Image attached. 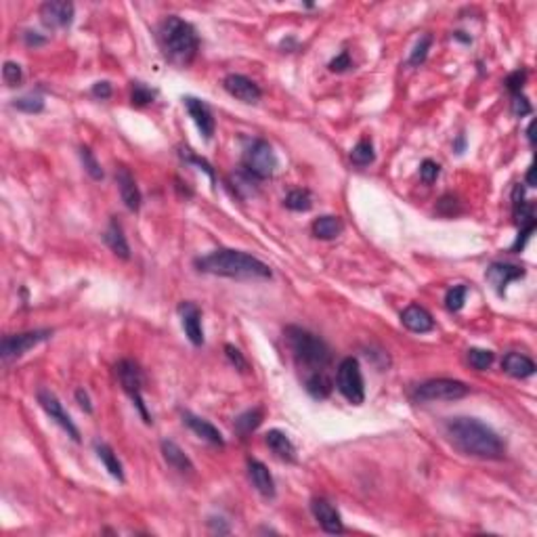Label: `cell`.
Masks as SVG:
<instances>
[{"instance_id": "47", "label": "cell", "mask_w": 537, "mask_h": 537, "mask_svg": "<svg viewBox=\"0 0 537 537\" xmlns=\"http://www.w3.org/2000/svg\"><path fill=\"white\" fill-rule=\"evenodd\" d=\"M210 527H212V531H217V533H229V527L223 525V519H212V521H210Z\"/></svg>"}, {"instance_id": "7", "label": "cell", "mask_w": 537, "mask_h": 537, "mask_svg": "<svg viewBox=\"0 0 537 537\" xmlns=\"http://www.w3.org/2000/svg\"><path fill=\"white\" fill-rule=\"evenodd\" d=\"M275 168H277V156L265 139H254L244 149V172H248L257 181H265L268 177H273Z\"/></svg>"}, {"instance_id": "23", "label": "cell", "mask_w": 537, "mask_h": 537, "mask_svg": "<svg viewBox=\"0 0 537 537\" xmlns=\"http://www.w3.org/2000/svg\"><path fill=\"white\" fill-rule=\"evenodd\" d=\"M267 445L268 449L279 458V460H283V462H290V464H294L296 462V447H294V443L290 441V437L285 435V433H281V430H268L267 433Z\"/></svg>"}, {"instance_id": "40", "label": "cell", "mask_w": 537, "mask_h": 537, "mask_svg": "<svg viewBox=\"0 0 537 537\" xmlns=\"http://www.w3.org/2000/svg\"><path fill=\"white\" fill-rule=\"evenodd\" d=\"M525 80H527V72L525 69H517L512 74H508L506 78V88L512 93V95H519L525 86Z\"/></svg>"}, {"instance_id": "48", "label": "cell", "mask_w": 537, "mask_h": 537, "mask_svg": "<svg viewBox=\"0 0 537 537\" xmlns=\"http://www.w3.org/2000/svg\"><path fill=\"white\" fill-rule=\"evenodd\" d=\"M464 147H466V137H464V135H460V137L456 139V143H454V149H456V154H462V151H464Z\"/></svg>"}, {"instance_id": "41", "label": "cell", "mask_w": 537, "mask_h": 537, "mask_svg": "<svg viewBox=\"0 0 537 537\" xmlns=\"http://www.w3.org/2000/svg\"><path fill=\"white\" fill-rule=\"evenodd\" d=\"M531 111H533V107H531L529 99H527L523 93H519V95H512V114H515L517 118L529 116Z\"/></svg>"}, {"instance_id": "16", "label": "cell", "mask_w": 537, "mask_h": 537, "mask_svg": "<svg viewBox=\"0 0 537 537\" xmlns=\"http://www.w3.org/2000/svg\"><path fill=\"white\" fill-rule=\"evenodd\" d=\"M116 183H118V189H120V198L124 202V206L130 210V212H139L141 208V191L135 183V177L128 172V168L120 166L118 172H116Z\"/></svg>"}, {"instance_id": "9", "label": "cell", "mask_w": 537, "mask_h": 537, "mask_svg": "<svg viewBox=\"0 0 537 537\" xmlns=\"http://www.w3.org/2000/svg\"><path fill=\"white\" fill-rule=\"evenodd\" d=\"M53 336V329H32V332H21V334H11L2 338L0 344V355L4 361H13L23 357L27 351H32L36 344L44 342L46 338Z\"/></svg>"}, {"instance_id": "4", "label": "cell", "mask_w": 537, "mask_h": 537, "mask_svg": "<svg viewBox=\"0 0 537 537\" xmlns=\"http://www.w3.org/2000/svg\"><path fill=\"white\" fill-rule=\"evenodd\" d=\"M285 340H287V346L296 359V363L300 367H304L308 374L325 372L329 367L332 353H329V346L319 336H315L308 329H302L298 325H287Z\"/></svg>"}, {"instance_id": "11", "label": "cell", "mask_w": 537, "mask_h": 537, "mask_svg": "<svg viewBox=\"0 0 537 537\" xmlns=\"http://www.w3.org/2000/svg\"><path fill=\"white\" fill-rule=\"evenodd\" d=\"M223 86L231 97H236L242 103H259L261 97H263L261 86L254 80H250L248 76H242V74H229L223 80Z\"/></svg>"}, {"instance_id": "24", "label": "cell", "mask_w": 537, "mask_h": 537, "mask_svg": "<svg viewBox=\"0 0 537 537\" xmlns=\"http://www.w3.org/2000/svg\"><path fill=\"white\" fill-rule=\"evenodd\" d=\"M103 242H105L107 248H109L116 257H120L122 261H128V259H130V246H128V242H126V238H124V231H122V227H120L118 221H111L109 227L103 231Z\"/></svg>"}, {"instance_id": "20", "label": "cell", "mask_w": 537, "mask_h": 537, "mask_svg": "<svg viewBox=\"0 0 537 537\" xmlns=\"http://www.w3.org/2000/svg\"><path fill=\"white\" fill-rule=\"evenodd\" d=\"M248 475H250V481L252 485L257 487V491L263 496V498H275V481L268 473V468L259 462V460H250L248 462Z\"/></svg>"}, {"instance_id": "45", "label": "cell", "mask_w": 537, "mask_h": 537, "mask_svg": "<svg viewBox=\"0 0 537 537\" xmlns=\"http://www.w3.org/2000/svg\"><path fill=\"white\" fill-rule=\"evenodd\" d=\"M23 40H25L27 46H40V44L46 42V36H40V34H36V32H25V34H23Z\"/></svg>"}, {"instance_id": "35", "label": "cell", "mask_w": 537, "mask_h": 537, "mask_svg": "<svg viewBox=\"0 0 537 537\" xmlns=\"http://www.w3.org/2000/svg\"><path fill=\"white\" fill-rule=\"evenodd\" d=\"M80 158H82L84 170L90 175V179H95V181H101V179H103V170H101V164L97 162L95 154H93L88 147H80Z\"/></svg>"}, {"instance_id": "5", "label": "cell", "mask_w": 537, "mask_h": 537, "mask_svg": "<svg viewBox=\"0 0 537 537\" xmlns=\"http://www.w3.org/2000/svg\"><path fill=\"white\" fill-rule=\"evenodd\" d=\"M470 393V386H466L460 380H449V378H437L422 382L416 386L412 393V399L416 403H433V401H456L462 399Z\"/></svg>"}, {"instance_id": "6", "label": "cell", "mask_w": 537, "mask_h": 537, "mask_svg": "<svg viewBox=\"0 0 537 537\" xmlns=\"http://www.w3.org/2000/svg\"><path fill=\"white\" fill-rule=\"evenodd\" d=\"M116 376H118L120 386L124 388V393L130 397V401L139 409L143 422L151 424V416H149L145 399H143V374H141V367L135 361H130V359H122V361L116 363Z\"/></svg>"}, {"instance_id": "28", "label": "cell", "mask_w": 537, "mask_h": 537, "mask_svg": "<svg viewBox=\"0 0 537 537\" xmlns=\"http://www.w3.org/2000/svg\"><path fill=\"white\" fill-rule=\"evenodd\" d=\"M263 422V409L261 407H254V409H248L244 412L238 420H236V430L238 435H242V439H246L250 433H254Z\"/></svg>"}, {"instance_id": "43", "label": "cell", "mask_w": 537, "mask_h": 537, "mask_svg": "<svg viewBox=\"0 0 537 537\" xmlns=\"http://www.w3.org/2000/svg\"><path fill=\"white\" fill-rule=\"evenodd\" d=\"M183 158H185L187 162H191V164L200 166V170H204V172L210 177V181L215 183V170H212V166H210L204 158H198V156H193V154H183Z\"/></svg>"}, {"instance_id": "31", "label": "cell", "mask_w": 537, "mask_h": 537, "mask_svg": "<svg viewBox=\"0 0 537 537\" xmlns=\"http://www.w3.org/2000/svg\"><path fill=\"white\" fill-rule=\"evenodd\" d=\"M430 44H433V36H430V34L422 36V38L418 40V44L414 46V50H412V55H409V61H407V63H409L412 67L422 65V63L426 61V57H428Z\"/></svg>"}, {"instance_id": "27", "label": "cell", "mask_w": 537, "mask_h": 537, "mask_svg": "<svg viewBox=\"0 0 537 537\" xmlns=\"http://www.w3.org/2000/svg\"><path fill=\"white\" fill-rule=\"evenodd\" d=\"M95 449H97L99 460H101L103 466L107 468V473H109L114 479H118L120 483H124V470H122V464H120L118 456L114 454V449H111L109 445H105V443H95Z\"/></svg>"}, {"instance_id": "25", "label": "cell", "mask_w": 537, "mask_h": 537, "mask_svg": "<svg viewBox=\"0 0 537 537\" xmlns=\"http://www.w3.org/2000/svg\"><path fill=\"white\" fill-rule=\"evenodd\" d=\"M342 231H344V225H342V221H340L338 217H329V215H327V217L315 219V223H313V233H315V238L325 240V242L336 240Z\"/></svg>"}, {"instance_id": "34", "label": "cell", "mask_w": 537, "mask_h": 537, "mask_svg": "<svg viewBox=\"0 0 537 537\" xmlns=\"http://www.w3.org/2000/svg\"><path fill=\"white\" fill-rule=\"evenodd\" d=\"M13 107L19 109V111H25V114H40L44 109V101L38 95H25V97L15 99Z\"/></svg>"}, {"instance_id": "32", "label": "cell", "mask_w": 537, "mask_h": 537, "mask_svg": "<svg viewBox=\"0 0 537 537\" xmlns=\"http://www.w3.org/2000/svg\"><path fill=\"white\" fill-rule=\"evenodd\" d=\"M156 99V90H151L149 86H145L143 82H132V93H130V103L137 107L149 105Z\"/></svg>"}, {"instance_id": "30", "label": "cell", "mask_w": 537, "mask_h": 537, "mask_svg": "<svg viewBox=\"0 0 537 537\" xmlns=\"http://www.w3.org/2000/svg\"><path fill=\"white\" fill-rule=\"evenodd\" d=\"M285 208L294 212H306L313 208V198L306 189H294L285 198Z\"/></svg>"}, {"instance_id": "10", "label": "cell", "mask_w": 537, "mask_h": 537, "mask_svg": "<svg viewBox=\"0 0 537 537\" xmlns=\"http://www.w3.org/2000/svg\"><path fill=\"white\" fill-rule=\"evenodd\" d=\"M36 397H38L40 407L46 412V416H48L50 420H55V422L78 443V441H80V430H78V426L74 424V420L69 418V414L63 409V405H61V401L57 399V395L50 393V390H46V388H40Z\"/></svg>"}, {"instance_id": "49", "label": "cell", "mask_w": 537, "mask_h": 537, "mask_svg": "<svg viewBox=\"0 0 537 537\" xmlns=\"http://www.w3.org/2000/svg\"><path fill=\"white\" fill-rule=\"evenodd\" d=\"M527 185H529V187L536 185V179H533V164L529 166V172H527Z\"/></svg>"}, {"instance_id": "29", "label": "cell", "mask_w": 537, "mask_h": 537, "mask_svg": "<svg viewBox=\"0 0 537 537\" xmlns=\"http://www.w3.org/2000/svg\"><path fill=\"white\" fill-rule=\"evenodd\" d=\"M376 160V154H374V143L369 141V139H361L355 147H353V151H351V162L355 164V166H369L372 162Z\"/></svg>"}, {"instance_id": "42", "label": "cell", "mask_w": 537, "mask_h": 537, "mask_svg": "<svg viewBox=\"0 0 537 537\" xmlns=\"http://www.w3.org/2000/svg\"><path fill=\"white\" fill-rule=\"evenodd\" d=\"M329 72H336V74H342V72H346V69H351L353 67V61H351V55H348V50H342L338 57H334L332 61H329Z\"/></svg>"}, {"instance_id": "46", "label": "cell", "mask_w": 537, "mask_h": 537, "mask_svg": "<svg viewBox=\"0 0 537 537\" xmlns=\"http://www.w3.org/2000/svg\"><path fill=\"white\" fill-rule=\"evenodd\" d=\"M76 401L80 403V407H82L86 414H90V412H93L90 399H88V395H86V390H84V388H78V390H76Z\"/></svg>"}, {"instance_id": "2", "label": "cell", "mask_w": 537, "mask_h": 537, "mask_svg": "<svg viewBox=\"0 0 537 537\" xmlns=\"http://www.w3.org/2000/svg\"><path fill=\"white\" fill-rule=\"evenodd\" d=\"M196 268L200 273L231 277V279H271V268L257 257L242 250H215L202 259H196Z\"/></svg>"}, {"instance_id": "38", "label": "cell", "mask_w": 537, "mask_h": 537, "mask_svg": "<svg viewBox=\"0 0 537 537\" xmlns=\"http://www.w3.org/2000/svg\"><path fill=\"white\" fill-rule=\"evenodd\" d=\"M441 175V166L437 164V162H433V160H424L422 164H420V179H422V183H426V185H433L435 181H437V177Z\"/></svg>"}, {"instance_id": "8", "label": "cell", "mask_w": 537, "mask_h": 537, "mask_svg": "<svg viewBox=\"0 0 537 537\" xmlns=\"http://www.w3.org/2000/svg\"><path fill=\"white\" fill-rule=\"evenodd\" d=\"M336 386L348 403L361 405L365 401L363 374H361V365L357 359H353V357L342 359V363L338 365V372H336Z\"/></svg>"}, {"instance_id": "21", "label": "cell", "mask_w": 537, "mask_h": 537, "mask_svg": "<svg viewBox=\"0 0 537 537\" xmlns=\"http://www.w3.org/2000/svg\"><path fill=\"white\" fill-rule=\"evenodd\" d=\"M160 447H162L164 460H166L168 466H172L175 470H179V473H183V475H191V473L196 470V468H193V462L189 460V456H187L175 441L164 439Z\"/></svg>"}, {"instance_id": "36", "label": "cell", "mask_w": 537, "mask_h": 537, "mask_svg": "<svg viewBox=\"0 0 537 537\" xmlns=\"http://www.w3.org/2000/svg\"><path fill=\"white\" fill-rule=\"evenodd\" d=\"M468 363H470L475 369L483 372V369H487V367L494 363V353H491V351H485V348H470V351H468Z\"/></svg>"}, {"instance_id": "15", "label": "cell", "mask_w": 537, "mask_h": 537, "mask_svg": "<svg viewBox=\"0 0 537 537\" xmlns=\"http://www.w3.org/2000/svg\"><path fill=\"white\" fill-rule=\"evenodd\" d=\"M183 101H185V107H187V111H189L191 120L196 122L198 130L202 132V137H204L206 141H210V139H212V135H215V128H217L210 107H208L204 101L196 99V97H185Z\"/></svg>"}, {"instance_id": "14", "label": "cell", "mask_w": 537, "mask_h": 537, "mask_svg": "<svg viewBox=\"0 0 537 537\" xmlns=\"http://www.w3.org/2000/svg\"><path fill=\"white\" fill-rule=\"evenodd\" d=\"M311 512H313L315 521L319 523V527H321L325 533H342V531H344L340 512H338L325 498H315V500H311Z\"/></svg>"}, {"instance_id": "37", "label": "cell", "mask_w": 537, "mask_h": 537, "mask_svg": "<svg viewBox=\"0 0 537 537\" xmlns=\"http://www.w3.org/2000/svg\"><path fill=\"white\" fill-rule=\"evenodd\" d=\"M2 78H4L6 86H11V88L19 86V84H21V80H23L21 65H19V63H15V61H6V63H4V67H2Z\"/></svg>"}, {"instance_id": "39", "label": "cell", "mask_w": 537, "mask_h": 537, "mask_svg": "<svg viewBox=\"0 0 537 537\" xmlns=\"http://www.w3.org/2000/svg\"><path fill=\"white\" fill-rule=\"evenodd\" d=\"M225 353H227V359L231 361V365H236V369H240L242 374H246L248 372V361H246V357L242 355V351L240 348H236L233 344H227L225 346Z\"/></svg>"}, {"instance_id": "13", "label": "cell", "mask_w": 537, "mask_h": 537, "mask_svg": "<svg viewBox=\"0 0 537 537\" xmlns=\"http://www.w3.org/2000/svg\"><path fill=\"white\" fill-rule=\"evenodd\" d=\"M179 317H181V325L185 329V336L189 338V342L193 346H202L204 344V327H202V311L193 304V302H181L179 304Z\"/></svg>"}, {"instance_id": "26", "label": "cell", "mask_w": 537, "mask_h": 537, "mask_svg": "<svg viewBox=\"0 0 537 537\" xmlns=\"http://www.w3.org/2000/svg\"><path fill=\"white\" fill-rule=\"evenodd\" d=\"M304 388L313 399H327L334 386L325 372H315L304 378Z\"/></svg>"}, {"instance_id": "3", "label": "cell", "mask_w": 537, "mask_h": 537, "mask_svg": "<svg viewBox=\"0 0 537 537\" xmlns=\"http://www.w3.org/2000/svg\"><path fill=\"white\" fill-rule=\"evenodd\" d=\"M158 40H160V48L164 53V57L175 63V65H189L196 55H198V48H200V38L196 34V27L181 19V17H166L162 23H160V29H158Z\"/></svg>"}, {"instance_id": "18", "label": "cell", "mask_w": 537, "mask_h": 537, "mask_svg": "<svg viewBox=\"0 0 537 537\" xmlns=\"http://www.w3.org/2000/svg\"><path fill=\"white\" fill-rule=\"evenodd\" d=\"M487 279L494 283V287L498 290V294L502 296L506 292V285L510 281H517L521 277H525V268L517 267V265H506V263H494L487 268Z\"/></svg>"}, {"instance_id": "50", "label": "cell", "mask_w": 537, "mask_h": 537, "mask_svg": "<svg viewBox=\"0 0 537 537\" xmlns=\"http://www.w3.org/2000/svg\"><path fill=\"white\" fill-rule=\"evenodd\" d=\"M533 126H536V122H529V126H527V139L531 145H533Z\"/></svg>"}, {"instance_id": "12", "label": "cell", "mask_w": 537, "mask_h": 537, "mask_svg": "<svg viewBox=\"0 0 537 537\" xmlns=\"http://www.w3.org/2000/svg\"><path fill=\"white\" fill-rule=\"evenodd\" d=\"M40 19L46 27H67L74 19V4L67 0H48L40 6Z\"/></svg>"}, {"instance_id": "22", "label": "cell", "mask_w": 537, "mask_h": 537, "mask_svg": "<svg viewBox=\"0 0 537 537\" xmlns=\"http://www.w3.org/2000/svg\"><path fill=\"white\" fill-rule=\"evenodd\" d=\"M502 369L512 376V378H519V380H525V378H531L536 374V363L527 357V355H521V353H508L502 361Z\"/></svg>"}, {"instance_id": "17", "label": "cell", "mask_w": 537, "mask_h": 537, "mask_svg": "<svg viewBox=\"0 0 537 537\" xmlns=\"http://www.w3.org/2000/svg\"><path fill=\"white\" fill-rule=\"evenodd\" d=\"M401 323H403L409 332H414V334H426V332L435 329V319H433V315H430L424 306H420V304H409V306L401 313Z\"/></svg>"}, {"instance_id": "1", "label": "cell", "mask_w": 537, "mask_h": 537, "mask_svg": "<svg viewBox=\"0 0 537 537\" xmlns=\"http://www.w3.org/2000/svg\"><path fill=\"white\" fill-rule=\"evenodd\" d=\"M445 433L456 449L466 456L483 460H500L504 456L502 437L477 418H449L445 422Z\"/></svg>"}, {"instance_id": "19", "label": "cell", "mask_w": 537, "mask_h": 537, "mask_svg": "<svg viewBox=\"0 0 537 537\" xmlns=\"http://www.w3.org/2000/svg\"><path fill=\"white\" fill-rule=\"evenodd\" d=\"M183 422L200 437V439H204V441H208V443H212V445H225V439H223V435H221V430L215 426V424H210L208 420H204V418H198V416H193L191 412H183Z\"/></svg>"}, {"instance_id": "33", "label": "cell", "mask_w": 537, "mask_h": 537, "mask_svg": "<svg viewBox=\"0 0 537 537\" xmlns=\"http://www.w3.org/2000/svg\"><path fill=\"white\" fill-rule=\"evenodd\" d=\"M466 294H468V287H466V285H454V287L447 290V294H445V306H447L451 313L462 311V306H464V302H466Z\"/></svg>"}, {"instance_id": "44", "label": "cell", "mask_w": 537, "mask_h": 537, "mask_svg": "<svg viewBox=\"0 0 537 537\" xmlns=\"http://www.w3.org/2000/svg\"><path fill=\"white\" fill-rule=\"evenodd\" d=\"M97 99H109L111 97V84L109 82H95L93 84V90H90Z\"/></svg>"}]
</instances>
